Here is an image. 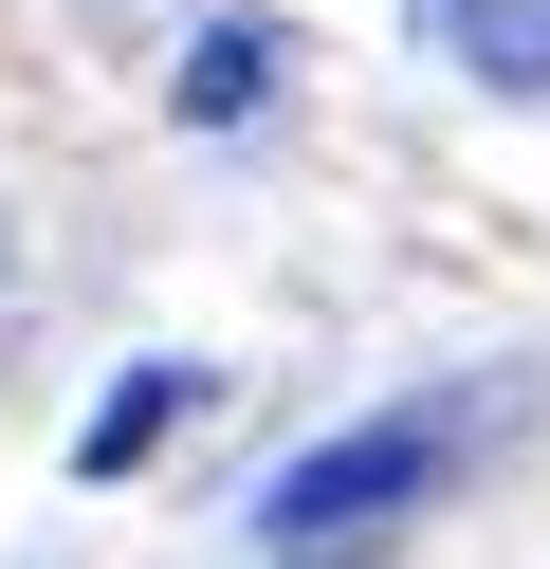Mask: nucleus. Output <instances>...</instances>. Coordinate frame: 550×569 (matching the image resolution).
<instances>
[{"instance_id":"obj_1","label":"nucleus","mask_w":550,"mask_h":569,"mask_svg":"<svg viewBox=\"0 0 550 569\" xmlns=\"http://www.w3.org/2000/svg\"><path fill=\"white\" fill-rule=\"evenodd\" d=\"M440 478H459V422H422V405H386V422H349V441H312V459H276V478H257V532H276V551H349V532H386V515H422Z\"/></svg>"},{"instance_id":"obj_2","label":"nucleus","mask_w":550,"mask_h":569,"mask_svg":"<svg viewBox=\"0 0 550 569\" xmlns=\"http://www.w3.org/2000/svg\"><path fill=\"white\" fill-rule=\"evenodd\" d=\"M440 56L477 92H550V0H440Z\"/></svg>"},{"instance_id":"obj_3","label":"nucleus","mask_w":550,"mask_h":569,"mask_svg":"<svg viewBox=\"0 0 550 569\" xmlns=\"http://www.w3.org/2000/svg\"><path fill=\"white\" fill-rule=\"evenodd\" d=\"M276 74H293V56H276V19H202V38H183V129H239Z\"/></svg>"},{"instance_id":"obj_4","label":"nucleus","mask_w":550,"mask_h":569,"mask_svg":"<svg viewBox=\"0 0 550 569\" xmlns=\"http://www.w3.org/2000/svg\"><path fill=\"white\" fill-rule=\"evenodd\" d=\"M202 405V368H129L92 422H73V478H129V459H166V422Z\"/></svg>"}]
</instances>
